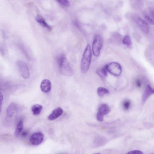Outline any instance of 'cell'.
I'll list each match as a JSON object with an SVG mask.
<instances>
[{"mask_svg": "<svg viewBox=\"0 0 154 154\" xmlns=\"http://www.w3.org/2000/svg\"><path fill=\"white\" fill-rule=\"evenodd\" d=\"M57 60L60 72L62 75L67 76L73 75L72 69L64 54H60L58 56Z\"/></svg>", "mask_w": 154, "mask_h": 154, "instance_id": "6da1fadb", "label": "cell"}, {"mask_svg": "<svg viewBox=\"0 0 154 154\" xmlns=\"http://www.w3.org/2000/svg\"><path fill=\"white\" fill-rule=\"evenodd\" d=\"M92 58V51L89 45H88L84 52L81 63V69L83 73L88 70Z\"/></svg>", "mask_w": 154, "mask_h": 154, "instance_id": "7a4b0ae2", "label": "cell"}, {"mask_svg": "<svg viewBox=\"0 0 154 154\" xmlns=\"http://www.w3.org/2000/svg\"><path fill=\"white\" fill-rule=\"evenodd\" d=\"M103 40L101 36L98 34L96 35L94 38L92 51L94 56L98 57L103 47Z\"/></svg>", "mask_w": 154, "mask_h": 154, "instance_id": "3957f363", "label": "cell"}, {"mask_svg": "<svg viewBox=\"0 0 154 154\" xmlns=\"http://www.w3.org/2000/svg\"><path fill=\"white\" fill-rule=\"evenodd\" d=\"M105 68L107 72L116 76L120 75L122 72L121 65L116 62H111L108 64L106 66Z\"/></svg>", "mask_w": 154, "mask_h": 154, "instance_id": "277c9868", "label": "cell"}, {"mask_svg": "<svg viewBox=\"0 0 154 154\" xmlns=\"http://www.w3.org/2000/svg\"><path fill=\"white\" fill-rule=\"evenodd\" d=\"M17 64L20 74L22 77L25 79H28L29 76V72L26 64L23 61H19Z\"/></svg>", "mask_w": 154, "mask_h": 154, "instance_id": "5b68a950", "label": "cell"}, {"mask_svg": "<svg viewBox=\"0 0 154 154\" xmlns=\"http://www.w3.org/2000/svg\"><path fill=\"white\" fill-rule=\"evenodd\" d=\"M44 138V135L42 133L37 132L31 135L30 138V141L32 145L37 146L42 142Z\"/></svg>", "mask_w": 154, "mask_h": 154, "instance_id": "8992f818", "label": "cell"}, {"mask_svg": "<svg viewBox=\"0 0 154 154\" xmlns=\"http://www.w3.org/2000/svg\"><path fill=\"white\" fill-rule=\"evenodd\" d=\"M136 22L140 28L144 33L147 34L149 33V27L146 21L140 17H138L136 19Z\"/></svg>", "mask_w": 154, "mask_h": 154, "instance_id": "52a82bcc", "label": "cell"}, {"mask_svg": "<svg viewBox=\"0 0 154 154\" xmlns=\"http://www.w3.org/2000/svg\"><path fill=\"white\" fill-rule=\"evenodd\" d=\"M154 92V89L149 85H147L146 87L142 98V103L144 104L147 99Z\"/></svg>", "mask_w": 154, "mask_h": 154, "instance_id": "ba28073f", "label": "cell"}, {"mask_svg": "<svg viewBox=\"0 0 154 154\" xmlns=\"http://www.w3.org/2000/svg\"><path fill=\"white\" fill-rule=\"evenodd\" d=\"M63 109L60 107H58L54 109L48 117L49 120L52 121L54 120L60 116L63 113Z\"/></svg>", "mask_w": 154, "mask_h": 154, "instance_id": "9c48e42d", "label": "cell"}, {"mask_svg": "<svg viewBox=\"0 0 154 154\" xmlns=\"http://www.w3.org/2000/svg\"><path fill=\"white\" fill-rule=\"evenodd\" d=\"M51 84L49 80L45 79L42 81L40 85V88L43 92H48L51 90Z\"/></svg>", "mask_w": 154, "mask_h": 154, "instance_id": "30bf717a", "label": "cell"}, {"mask_svg": "<svg viewBox=\"0 0 154 154\" xmlns=\"http://www.w3.org/2000/svg\"><path fill=\"white\" fill-rule=\"evenodd\" d=\"M36 21L43 27L49 30L51 29V27L46 21L45 19L41 15H38L35 17Z\"/></svg>", "mask_w": 154, "mask_h": 154, "instance_id": "8fae6325", "label": "cell"}, {"mask_svg": "<svg viewBox=\"0 0 154 154\" xmlns=\"http://www.w3.org/2000/svg\"><path fill=\"white\" fill-rule=\"evenodd\" d=\"M17 110V106L14 103H11L8 106L6 110L7 116L8 118L12 117Z\"/></svg>", "mask_w": 154, "mask_h": 154, "instance_id": "7c38bea8", "label": "cell"}, {"mask_svg": "<svg viewBox=\"0 0 154 154\" xmlns=\"http://www.w3.org/2000/svg\"><path fill=\"white\" fill-rule=\"evenodd\" d=\"M110 111V108L107 104H102L99 107L98 112L104 116L108 114Z\"/></svg>", "mask_w": 154, "mask_h": 154, "instance_id": "4fadbf2b", "label": "cell"}, {"mask_svg": "<svg viewBox=\"0 0 154 154\" xmlns=\"http://www.w3.org/2000/svg\"><path fill=\"white\" fill-rule=\"evenodd\" d=\"M42 108V106L40 104H36L33 105L31 107V110L33 114L35 116L39 114Z\"/></svg>", "mask_w": 154, "mask_h": 154, "instance_id": "5bb4252c", "label": "cell"}, {"mask_svg": "<svg viewBox=\"0 0 154 154\" xmlns=\"http://www.w3.org/2000/svg\"><path fill=\"white\" fill-rule=\"evenodd\" d=\"M97 93L99 97H102L108 94L109 92L106 88L103 87H99L97 89Z\"/></svg>", "mask_w": 154, "mask_h": 154, "instance_id": "9a60e30c", "label": "cell"}, {"mask_svg": "<svg viewBox=\"0 0 154 154\" xmlns=\"http://www.w3.org/2000/svg\"><path fill=\"white\" fill-rule=\"evenodd\" d=\"M123 43L129 48H131L132 46V43L131 38L129 35H125L122 40Z\"/></svg>", "mask_w": 154, "mask_h": 154, "instance_id": "2e32d148", "label": "cell"}, {"mask_svg": "<svg viewBox=\"0 0 154 154\" xmlns=\"http://www.w3.org/2000/svg\"><path fill=\"white\" fill-rule=\"evenodd\" d=\"M23 127V122L20 121L17 125L15 132L14 135L16 137H18L22 131Z\"/></svg>", "mask_w": 154, "mask_h": 154, "instance_id": "e0dca14e", "label": "cell"}, {"mask_svg": "<svg viewBox=\"0 0 154 154\" xmlns=\"http://www.w3.org/2000/svg\"><path fill=\"white\" fill-rule=\"evenodd\" d=\"M97 73L99 75L103 78H105L107 76V71L105 67L98 69L97 71Z\"/></svg>", "mask_w": 154, "mask_h": 154, "instance_id": "ac0fdd59", "label": "cell"}, {"mask_svg": "<svg viewBox=\"0 0 154 154\" xmlns=\"http://www.w3.org/2000/svg\"><path fill=\"white\" fill-rule=\"evenodd\" d=\"M131 105V102L129 100H125L123 102V107L125 110H128L130 107Z\"/></svg>", "mask_w": 154, "mask_h": 154, "instance_id": "d6986e66", "label": "cell"}, {"mask_svg": "<svg viewBox=\"0 0 154 154\" xmlns=\"http://www.w3.org/2000/svg\"><path fill=\"white\" fill-rule=\"evenodd\" d=\"M57 2L61 5L64 6L68 7L70 5L69 1L67 0H58Z\"/></svg>", "mask_w": 154, "mask_h": 154, "instance_id": "ffe728a7", "label": "cell"}, {"mask_svg": "<svg viewBox=\"0 0 154 154\" xmlns=\"http://www.w3.org/2000/svg\"><path fill=\"white\" fill-rule=\"evenodd\" d=\"M145 18L148 23H149L153 25V19L152 18L147 15H145Z\"/></svg>", "mask_w": 154, "mask_h": 154, "instance_id": "44dd1931", "label": "cell"}, {"mask_svg": "<svg viewBox=\"0 0 154 154\" xmlns=\"http://www.w3.org/2000/svg\"><path fill=\"white\" fill-rule=\"evenodd\" d=\"M104 116L98 112L96 115V118L99 122H102Z\"/></svg>", "mask_w": 154, "mask_h": 154, "instance_id": "7402d4cb", "label": "cell"}, {"mask_svg": "<svg viewBox=\"0 0 154 154\" xmlns=\"http://www.w3.org/2000/svg\"><path fill=\"white\" fill-rule=\"evenodd\" d=\"M126 154H143V152L140 150H133L128 152Z\"/></svg>", "mask_w": 154, "mask_h": 154, "instance_id": "603a6c76", "label": "cell"}, {"mask_svg": "<svg viewBox=\"0 0 154 154\" xmlns=\"http://www.w3.org/2000/svg\"><path fill=\"white\" fill-rule=\"evenodd\" d=\"M136 86L138 88H140L142 86V82L139 79H137L135 81Z\"/></svg>", "mask_w": 154, "mask_h": 154, "instance_id": "cb8c5ba5", "label": "cell"}, {"mask_svg": "<svg viewBox=\"0 0 154 154\" xmlns=\"http://www.w3.org/2000/svg\"><path fill=\"white\" fill-rule=\"evenodd\" d=\"M3 100V96L2 94L0 93V113L2 110V103Z\"/></svg>", "mask_w": 154, "mask_h": 154, "instance_id": "d4e9b609", "label": "cell"}, {"mask_svg": "<svg viewBox=\"0 0 154 154\" xmlns=\"http://www.w3.org/2000/svg\"><path fill=\"white\" fill-rule=\"evenodd\" d=\"M73 24L76 27L78 28H79L80 27L79 24L78 22V21L77 20H75L73 21Z\"/></svg>", "mask_w": 154, "mask_h": 154, "instance_id": "484cf974", "label": "cell"}, {"mask_svg": "<svg viewBox=\"0 0 154 154\" xmlns=\"http://www.w3.org/2000/svg\"><path fill=\"white\" fill-rule=\"evenodd\" d=\"M27 135V132L26 131H24L21 134V135L23 137H25Z\"/></svg>", "mask_w": 154, "mask_h": 154, "instance_id": "4316f807", "label": "cell"}, {"mask_svg": "<svg viewBox=\"0 0 154 154\" xmlns=\"http://www.w3.org/2000/svg\"><path fill=\"white\" fill-rule=\"evenodd\" d=\"M100 154V153H94V154Z\"/></svg>", "mask_w": 154, "mask_h": 154, "instance_id": "83f0119b", "label": "cell"}, {"mask_svg": "<svg viewBox=\"0 0 154 154\" xmlns=\"http://www.w3.org/2000/svg\"></svg>", "mask_w": 154, "mask_h": 154, "instance_id": "f1b7e54d", "label": "cell"}, {"mask_svg": "<svg viewBox=\"0 0 154 154\" xmlns=\"http://www.w3.org/2000/svg\"></svg>", "mask_w": 154, "mask_h": 154, "instance_id": "f546056e", "label": "cell"}]
</instances>
